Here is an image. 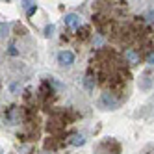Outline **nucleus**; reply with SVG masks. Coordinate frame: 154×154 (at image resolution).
I'll return each mask as SVG.
<instances>
[{
	"mask_svg": "<svg viewBox=\"0 0 154 154\" xmlns=\"http://www.w3.org/2000/svg\"><path fill=\"white\" fill-rule=\"evenodd\" d=\"M71 91L56 76H43L24 85L15 80L8 85V97L0 108V126L17 141L15 154H56L72 147L82 136L80 123L89 117L84 95Z\"/></svg>",
	"mask_w": 154,
	"mask_h": 154,
	"instance_id": "1",
	"label": "nucleus"
},
{
	"mask_svg": "<svg viewBox=\"0 0 154 154\" xmlns=\"http://www.w3.org/2000/svg\"><path fill=\"white\" fill-rule=\"evenodd\" d=\"M141 154H154V145H150V147H147L145 150H143Z\"/></svg>",
	"mask_w": 154,
	"mask_h": 154,
	"instance_id": "2",
	"label": "nucleus"
}]
</instances>
